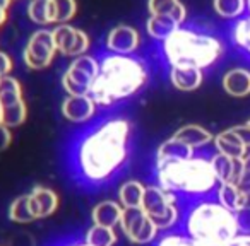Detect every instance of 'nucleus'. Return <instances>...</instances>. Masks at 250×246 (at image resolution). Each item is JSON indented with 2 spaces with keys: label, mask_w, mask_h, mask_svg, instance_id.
<instances>
[{
  "label": "nucleus",
  "mask_w": 250,
  "mask_h": 246,
  "mask_svg": "<svg viewBox=\"0 0 250 246\" xmlns=\"http://www.w3.org/2000/svg\"><path fill=\"white\" fill-rule=\"evenodd\" d=\"M7 21V11H4V9H0V28H2V24Z\"/></svg>",
  "instance_id": "obj_41"
},
{
  "label": "nucleus",
  "mask_w": 250,
  "mask_h": 246,
  "mask_svg": "<svg viewBox=\"0 0 250 246\" xmlns=\"http://www.w3.org/2000/svg\"><path fill=\"white\" fill-rule=\"evenodd\" d=\"M247 125H250V120H249V121H247Z\"/></svg>",
  "instance_id": "obj_44"
},
{
  "label": "nucleus",
  "mask_w": 250,
  "mask_h": 246,
  "mask_svg": "<svg viewBox=\"0 0 250 246\" xmlns=\"http://www.w3.org/2000/svg\"><path fill=\"white\" fill-rule=\"evenodd\" d=\"M12 144V132L9 127L0 125V152H4Z\"/></svg>",
  "instance_id": "obj_35"
},
{
  "label": "nucleus",
  "mask_w": 250,
  "mask_h": 246,
  "mask_svg": "<svg viewBox=\"0 0 250 246\" xmlns=\"http://www.w3.org/2000/svg\"><path fill=\"white\" fill-rule=\"evenodd\" d=\"M156 185L185 200H201L216 193L219 181L211 157L192 156L188 159L156 166Z\"/></svg>",
  "instance_id": "obj_3"
},
{
  "label": "nucleus",
  "mask_w": 250,
  "mask_h": 246,
  "mask_svg": "<svg viewBox=\"0 0 250 246\" xmlns=\"http://www.w3.org/2000/svg\"><path fill=\"white\" fill-rule=\"evenodd\" d=\"M247 5H249V11H250V0H247Z\"/></svg>",
  "instance_id": "obj_43"
},
{
  "label": "nucleus",
  "mask_w": 250,
  "mask_h": 246,
  "mask_svg": "<svg viewBox=\"0 0 250 246\" xmlns=\"http://www.w3.org/2000/svg\"><path fill=\"white\" fill-rule=\"evenodd\" d=\"M12 70V60L7 53L0 52V79L5 76H9Z\"/></svg>",
  "instance_id": "obj_36"
},
{
  "label": "nucleus",
  "mask_w": 250,
  "mask_h": 246,
  "mask_svg": "<svg viewBox=\"0 0 250 246\" xmlns=\"http://www.w3.org/2000/svg\"><path fill=\"white\" fill-rule=\"evenodd\" d=\"M214 149L218 154H223V156L233 157V159H243V157L249 154V149L247 146L242 142V139L238 137V133L233 129L223 130L218 135H214Z\"/></svg>",
  "instance_id": "obj_14"
},
{
  "label": "nucleus",
  "mask_w": 250,
  "mask_h": 246,
  "mask_svg": "<svg viewBox=\"0 0 250 246\" xmlns=\"http://www.w3.org/2000/svg\"><path fill=\"white\" fill-rule=\"evenodd\" d=\"M9 219L18 224H29V222L36 221L28 193L19 195L16 200H12L11 207H9Z\"/></svg>",
  "instance_id": "obj_27"
},
{
  "label": "nucleus",
  "mask_w": 250,
  "mask_h": 246,
  "mask_svg": "<svg viewBox=\"0 0 250 246\" xmlns=\"http://www.w3.org/2000/svg\"><path fill=\"white\" fill-rule=\"evenodd\" d=\"M12 2H14V0H12Z\"/></svg>",
  "instance_id": "obj_45"
},
{
  "label": "nucleus",
  "mask_w": 250,
  "mask_h": 246,
  "mask_svg": "<svg viewBox=\"0 0 250 246\" xmlns=\"http://www.w3.org/2000/svg\"><path fill=\"white\" fill-rule=\"evenodd\" d=\"M178 202H180V198L175 193L161 188L160 185H149V187H146V193H144V200L141 207L161 232L171 231L182 221Z\"/></svg>",
  "instance_id": "obj_6"
},
{
  "label": "nucleus",
  "mask_w": 250,
  "mask_h": 246,
  "mask_svg": "<svg viewBox=\"0 0 250 246\" xmlns=\"http://www.w3.org/2000/svg\"><path fill=\"white\" fill-rule=\"evenodd\" d=\"M156 246H202L185 232H167L156 241Z\"/></svg>",
  "instance_id": "obj_32"
},
{
  "label": "nucleus",
  "mask_w": 250,
  "mask_h": 246,
  "mask_svg": "<svg viewBox=\"0 0 250 246\" xmlns=\"http://www.w3.org/2000/svg\"><path fill=\"white\" fill-rule=\"evenodd\" d=\"M28 16L40 26H50L55 22V2L53 0H29Z\"/></svg>",
  "instance_id": "obj_25"
},
{
  "label": "nucleus",
  "mask_w": 250,
  "mask_h": 246,
  "mask_svg": "<svg viewBox=\"0 0 250 246\" xmlns=\"http://www.w3.org/2000/svg\"><path fill=\"white\" fill-rule=\"evenodd\" d=\"M22 101V86L16 77L5 76L0 79V108L12 106Z\"/></svg>",
  "instance_id": "obj_26"
},
{
  "label": "nucleus",
  "mask_w": 250,
  "mask_h": 246,
  "mask_svg": "<svg viewBox=\"0 0 250 246\" xmlns=\"http://www.w3.org/2000/svg\"><path fill=\"white\" fill-rule=\"evenodd\" d=\"M122 212H124V207L118 204V200H103L93 207L91 221L96 226L115 229L117 226H120Z\"/></svg>",
  "instance_id": "obj_15"
},
{
  "label": "nucleus",
  "mask_w": 250,
  "mask_h": 246,
  "mask_svg": "<svg viewBox=\"0 0 250 246\" xmlns=\"http://www.w3.org/2000/svg\"><path fill=\"white\" fill-rule=\"evenodd\" d=\"M182 224L185 234L202 246H225L240 232L235 212L221 205L214 197L190 202Z\"/></svg>",
  "instance_id": "obj_4"
},
{
  "label": "nucleus",
  "mask_w": 250,
  "mask_h": 246,
  "mask_svg": "<svg viewBox=\"0 0 250 246\" xmlns=\"http://www.w3.org/2000/svg\"><path fill=\"white\" fill-rule=\"evenodd\" d=\"M98 104L91 96H67L62 103V114L70 123H86L96 114Z\"/></svg>",
  "instance_id": "obj_12"
},
{
  "label": "nucleus",
  "mask_w": 250,
  "mask_h": 246,
  "mask_svg": "<svg viewBox=\"0 0 250 246\" xmlns=\"http://www.w3.org/2000/svg\"><path fill=\"white\" fill-rule=\"evenodd\" d=\"M57 246H91V245L84 241V239H77V241H67V243H62V245H57Z\"/></svg>",
  "instance_id": "obj_39"
},
{
  "label": "nucleus",
  "mask_w": 250,
  "mask_h": 246,
  "mask_svg": "<svg viewBox=\"0 0 250 246\" xmlns=\"http://www.w3.org/2000/svg\"><path fill=\"white\" fill-rule=\"evenodd\" d=\"M204 74L201 69H192V67H171L170 69V82L173 87L184 93H190L201 87Z\"/></svg>",
  "instance_id": "obj_19"
},
{
  "label": "nucleus",
  "mask_w": 250,
  "mask_h": 246,
  "mask_svg": "<svg viewBox=\"0 0 250 246\" xmlns=\"http://www.w3.org/2000/svg\"><path fill=\"white\" fill-rule=\"evenodd\" d=\"M29 202L31 208L35 212L36 219H46L57 212L60 205V197L53 188L45 187V185H36L29 191Z\"/></svg>",
  "instance_id": "obj_13"
},
{
  "label": "nucleus",
  "mask_w": 250,
  "mask_h": 246,
  "mask_svg": "<svg viewBox=\"0 0 250 246\" xmlns=\"http://www.w3.org/2000/svg\"><path fill=\"white\" fill-rule=\"evenodd\" d=\"M195 156V151L190 149L188 146L182 144L180 140L170 137L165 140L156 151V166H163L168 163H177V161H184L188 157Z\"/></svg>",
  "instance_id": "obj_16"
},
{
  "label": "nucleus",
  "mask_w": 250,
  "mask_h": 246,
  "mask_svg": "<svg viewBox=\"0 0 250 246\" xmlns=\"http://www.w3.org/2000/svg\"><path fill=\"white\" fill-rule=\"evenodd\" d=\"M53 41L57 52L65 57H83L89 50V36L83 29L72 28L69 24H59L53 29Z\"/></svg>",
  "instance_id": "obj_10"
},
{
  "label": "nucleus",
  "mask_w": 250,
  "mask_h": 246,
  "mask_svg": "<svg viewBox=\"0 0 250 246\" xmlns=\"http://www.w3.org/2000/svg\"><path fill=\"white\" fill-rule=\"evenodd\" d=\"M233 41L250 53V18L240 21L233 29Z\"/></svg>",
  "instance_id": "obj_33"
},
{
  "label": "nucleus",
  "mask_w": 250,
  "mask_h": 246,
  "mask_svg": "<svg viewBox=\"0 0 250 246\" xmlns=\"http://www.w3.org/2000/svg\"><path fill=\"white\" fill-rule=\"evenodd\" d=\"M26 118H28V106H26L24 99L12 104V106L2 108V125L9 127V129H16V127L22 125Z\"/></svg>",
  "instance_id": "obj_29"
},
{
  "label": "nucleus",
  "mask_w": 250,
  "mask_h": 246,
  "mask_svg": "<svg viewBox=\"0 0 250 246\" xmlns=\"http://www.w3.org/2000/svg\"><path fill=\"white\" fill-rule=\"evenodd\" d=\"M132 125L124 118L101 121L79 140L74 154V176L93 188L113 181L129 161Z\"/></svg>",
  "instance_id": "obj_1"
},
{
  "label": "nucleus",
  "mask_w": 250,
  "mask_h": 246,
  "mask_svg": "<svg viewBox=\"0 0 250 246\" xmlns=\"http://www.w3.org/2000/svg\"><path fill=\"white\" fill-rule=\"evenodd\" d=\"M55 53L57 46L53 41V33L48 29H40L28 39L22 58L29 70H43L52 65Z\"/></svg>",
  "instance_id": "obj_9"
},
{
  "label": "nucleus",
  "mask_w": 250,
  "mask_h": 246,
  "mask_svg": "<svg viewBox=\"0 0 250 246\" xmlns=\"http://www.w3.org/2000/svg\"><path fill=\"white\" fill-rule=\"evenodd\" d=\"M225 246H250V234L247 232H238L233 239H229Z\"/></svg>",
  "instance_id": "obj_38"
},
{
  "label": "nucleus",
  "mask_w": 250,
  "mask_h": 246,
  "mask_svg": "<svg viewBox=\"0 0 250 246\" xmlns=\"http://www.w3.org/2000/svg\"><path fill=\"white\" fill-rule=\"evenodd\" d=\"M221 41L190 29H177L163 41V53L171 67L208 69L223 55Z\"/></svg>",
  "instance_id": "obj_5"
},
{
  "label": "nucleus",
  "mask_w": 250,
  "mask_h": 246,
  "mask_svg": "<svg viewBox=\"0 0 250 246\" xmlns=\"http://www.w3.org/2000/svg\"><path fill=\"white\" fill-rule=\"evenodd\" d=\"M247 0H214V11L221 18H236L243 12Z\"/></svg>",
  "instance_id": "obj_30"
},
{
  "label": "nucleus",
  "mask_w": 250,
  "mask_h": 246,
  "mask_svg": "<svg viewBox=\"0 0 250 246\" xmlns=\"http://www.w3.org/2000/svg\"><path fill=\"white\" fill-rule=\"evenodd\" d=\"M151 16H171L178 24L185 21L187 11L180 0H147Z\"/></svg>",
  "instance_id": "obj_23"
},
{
  "label": "nucleus",
  "mask_w": 250,
  "mask_h": 246,
  "mask_svg": "<svg viewBox=\"0 0 250 246\" xmlns=\"http://www.w3.org/2000/svg\"><path fill=\"white\" fill-rule=\"evenodd\" d=\"M235 217H236V224H238V231L250 234V197L247 205H243L240 210L235 212Z\"/></svg>",
  "instance_id": "obj_34"
},
{
  "label": "nucleus",
  "mask_w": 250,
  "mask_h": 246,
  "mask_svg": "<svg viewBox=\"0 0 250 246\" xmlns=\"http://www.w3.org/2000/svg\"><path fill=\"white\" fill-rule=\"evenodd\" d=\"M233 130H235L236 133H238V137L242 139V142L247 146V149H250V125H238V127H231Z\"/></svg>",
  "instance_id": "obj_37"
},
{
  "label": "nucleus",
  "mask_w": 250,
  "mask_h": 246,
  "mask_svg": "<svg viewBox=\"0 0 250 246\" xmlns=\"http://www.w3.org/2000/svg\"><path fill=\"white\" fill-rule=\"evenodd\" d=\"M0 125H2V108H0Z\"/></svg>",
  "instance_id": "obj_42"
},
{
  "label": "nucleus",
  "mask_w": 250,
  "mask_h": 246,
  "mask_svg": "<svg viewBox=\"0 0 250 246\" xmlns=\"http://www.w3.org/2000/svg\"><path fill=\"white\" fill-rule=\"evenodd\" d=\"M146 187L139 180H129L118 188V204L124 208H136L143 205Z\"/></svg>",
  "instance_id": "obj_22"
},
{
  "label": "nucleus",
  "mask_w": 250,
  "mask_h": 246,
  "mask_svg": "<svg viewBox=\"0 0 250 246\" xmlns=\"http://www.w3.org/2000/svg\"><path fill=\"white\" fill-rule=\"evenodd\" d=\"M11 4H12V0H0V9H4V11H9Z\"/></svg>",
  "instance_id": "obj_40"
},
{
  "label": "nucleus",
  "mask_w": 250,
  "mask_h": 246,
  "mask_svg": "<svg viewBox=\"0 0 250 246\" xmlns=\"http://www.w3.org/2000/svg\"><path fill=\"white\" fill-rule=\"evenodd\" d=\"M214 198L231 212L240 210L249 202V195L240 190L236 183H219L218 188H216Z\"/></svg>",
  "instance_id": "obj_21"
},
{
  "label": "nucleus",
  "mask_w": 250,
  "mask_h": 246,
  "mask_svg": "<svg viewBox=\"0 0 250 246\" xmlns=\"http://www.w3.org/2000/svg\"><path fill=\"white\" fill-rule=\"evenodd\" d=\"M55 2V22L65 24L77 14L76 0H53Z\"/></svg>",
  "instance_id": "obj_31"
},
{
  "label": "nucleus",
  "mask_w": 250,
  "mask_h": 246,
  "mask_svg": "<svg viewBox=\"0 0 250 246\" xmlns=\"http://www.w3.org/2000/svg\"><path fill=\"white\" fill-rule=\"evenodd\" d=\"M146 29L151 38L165 41L168 36H171L177 29H180V24L171 16H149Z\"/></svg>",
  "instance_id": "obj_24"
},
{
  "label": "nucleus",
  "mask_w": 250,
  "mask_h": 246,
  "mask_svg": "<svg viewBox=\"0 0 250 246\" xmlns=\"http://www.w3.org/2000/svg\"><path fill=\"white\" fill-rule=\"evenodd\" d=\"M147 79V67L139 58L111 53L100 62V72L89 96L98 106H111L139 93L146 86Z\"/></svg>",
  "instance_id": "obj_2"
},
{
  "label": "nucleus",
  "mask_w": 250,
  "mask_h": 246,
  "mask_svg": "<svg viewBox=\"0 0 250 246\" xmlns=\"http://www.w3.org/2000/svg\"><path fill=\"white\" fill-rule=\"evenodd\" d=\"M106 48L115 55H132L141 43V35L136 28L127 24L115 26L106 36Z\"/></svg>",
  "instance_id": "obj_11"
},
{
  "label": "nucleus",
  "mask_w": 250,
  "mask_h": 246,
  "mask_svg": "<svg viewBox=\"0 0 250 246\" xmlns=\"http://www.w3.org/2000/svg\"><path fill=\"white\" fill-rule=\"evenodd\" d=\"M211 164L219 183H236L242 174V159H233L216 152L211 156Z\"/></svg>",
  "instance_id": "obj_18"
},
{
  "label": "nucleus",
  "mask_w": 250,
  "mask_h": 246,
  "mask_svg": "<svg viewBox=\"0 0 250 246\" xmlns=\"http://www.w3.org/2000/svg\"><path fill=\"white\" fill-rule=\"evenodd\" d=\"M118 227L122 229V232L127 236L130 243L137 246L151 245L153 241H156L158 234H160V229L151 221L149 215L143 210V207L124 208Z\"/></svg>",
  "instance_id": "obj_8"
},
{
  "label": "nucleus",
  "mask_w": 250,
  "mask_h": 246,
  "mask_svg": "<svg viewBox=\"0 0 250 246\" xmlns=\"http://www.w3.org/2000/svg\"><path fill=\"white\" fill-rule=\"evenodd\" d=\"M223 89L233 97H245L250 94V70L231 69L223 77Z\"/></svg>",
  "instance_id": "obj_20"
},
{
  "label": "nucleus",
  "mask_w": 250,
  "mask_h": 246,
  "mask_svg": "<svg viewBox=\"0 0 250 246\" xmlns=\"http://www.w3.org/2000/svg\"><path fill=\"white\" fill-rule=\"evenodd\" d=\"M98 72H100V62L94 57H77L62 76L63 89L69 96H89Z\"/></svg>",
  "instance_id": "obj_7"
},
{
  "label": "nucleus",
  "mask_w": 250,
  "mask_h": 246,
  "mask_svg": "<svg viewBox=\"0 0 250 246\" xmlns=\"http://www.w3.org/2000/svg\"><path fill=\"white\" fill-rule=\"evenodd\" d=\"M84 241L91 246H115L118 241V234L113 227H104V226L93 224L86 231Z\"/></svg>",
  "instance_id": "obj_28"
},
{
  "label": "nucleus",
  "mask_w": 250,
  "mask_h": 246,
  "mask_svg": "<svg viewBox=\"0 0 250 246\" xmlns=\"http://www.w3.org/2000/svg\"><path fill=\"white\" fill-rule=\"evenodd\" d=\"M171 137L180 140L182 144H185V146H188L194 151L202 149V147L212 144V140H214V135H212L209 130H206L204 127H201V125H194V123L180 127Z\"/></svg>",
  "instance_id": "obj_17"
}]
</instances>
